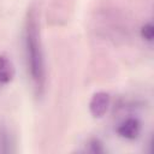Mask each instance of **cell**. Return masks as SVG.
I'll return each instance as SVG.
<instances>
[{
  "instance_id": "cell-1",
  "label": "cell",
  "mask_w": 154,
  "mask_h": 154,
  "mask_svg": "<svg viewBox=\"0 0 154 154\" xmlns=\"http://www.w3.org/2000/svg\"><path fill=\"white\" fill-rule=\"evenodd\" d=\"M23 46L28 75L31 79L36 95H41L46 84V65L40 35V25L36 11L34 8L28 11L24 20Z\"/></svg>"
},
{
  "instance_id": "cell-2",
  "label": "cell",
  "mask_w": 154,
  "mask_h": 154,
  "mask_svg": "<svg viewBox=\"0 0 154 154\" xmlns=\"http://www.w3.org/2000/svg\"><path fill=\"white\" fill-rule=\"evenodd\" d=\"M111 105V95L107 91H96L91 95L89 101V112L93 118H102Z\"/></svg>"
},
{
  "instance_id": "cell-3",
  "label": "cell",
  "mask_w": 154,
  "mask_h": 154,
  "mask_svg": "<svg viewBox=\"0 0 154 154\" xmlns=\"http://www.w3.org/2000/svg\"><path fill=\"white\" fill-rule=\"evenodd\" d=\"M141 132V122L135 117H129L123 120L118 128L117 134L125 140H136Z\"/></svg>"
},
{
  "instance_id": "cell-4",
  "label": "cell",
  "mask_w": 154,
  "mask_h": 154,
  "mask_svg": "<svg viewBox=\"0 0 154 154\" xmlns=\"http://www.w3.org/2000/svg\"><path fill=\"white\" fill-rule=\"evenodd\" d=\"M16 73L14 65L6 53L0 54V84L5 85L13 81Z\"/></svg>"
},
{
  "instance_id": "cell-5",
  "label": "cell",
  "mask_w": 154,
  "mask_h": 154,
  "mask_svg": "<svg viewBox=\"0 0 154 154\" xmlns=\"http://www.w3.org/2000/svg\"><path fill=\"white\" fill-rule=\"evenodd\" d=\"M141 37L148 42H152L154 38V26L150 22L146 23L141 28Z\"/></svg>"
}]
</instances>
